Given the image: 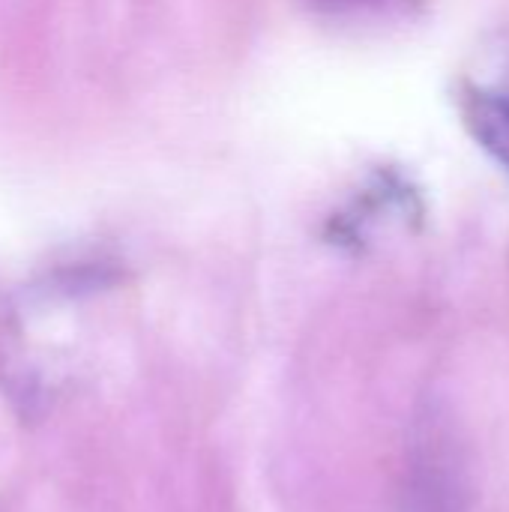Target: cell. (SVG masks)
Instances as JSON below:
<instances>
[{
    "label": "cell",
    "instance_id": "6da1fadb",
    "mask_svg": "<svg viewBox=\"0 0 509 512\" xmlns=\"http://www.w3.org/2000/svg\"><path fill=\"white\" fill-rule=\"evenodd\" d=\"M459 105L480 147L509 171V30L492 33L468 57Z\"/></svg>",
    "mask_w": 509,
    "mask_h": 512
},
{
    "label": "cell",
    "instance_id": "7a4b0ae2",
    "mask_svg": "<svg viewBox=\"0 0 509 512\" xmlns=\"http://www.w3.org/2000/svg\"><path fill=\"white\" fill-rule=\"evenodd\" d=\"M324 6H333V9H348V6H360V3H369V0H318Z\"/></svg>",
    "mask_w": 509,
    "mask_h": 512
}]
</instances>
